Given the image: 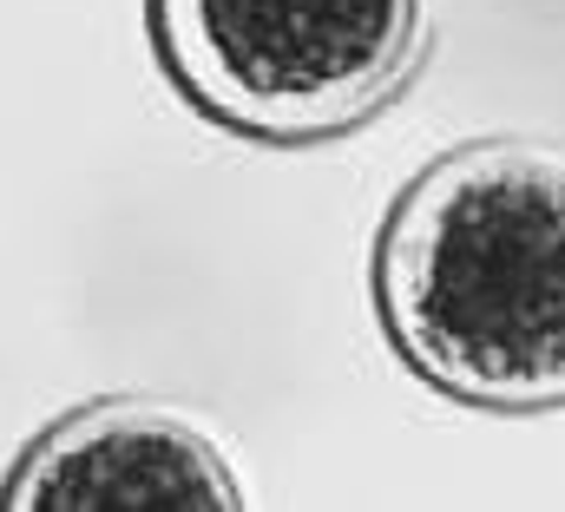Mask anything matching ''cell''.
<instances>
[{
	"instance_id": "3957f363",
	"label": "cell",
	"mask_w": 565,
	"mask_h": 512,
	"mask_svg": "<svg viewBox=\"0 0 565 512\" xmlns=\"http://www.w3.org/2000/svg\"><path fill=\"white\" fill-rule=\"evenodd\" d=\"M237 512L244 487L184 414L113 394L60 414L0 480V512Z\"/></svg>"
},
{
	"instance_id": "7a4b0ae2",
	"label": "cell",
	"mask_w": 565,
	"mask_h": 512,
	"mask_svg": "<svg viewBox=\"0 0 565 512\" xmlns=\"http://www.w3.org/2000/svg\"><path fill=\"white\" fill-rule=\"evenodd\" d=\"M145 26L184 106L257 145L369 126L422 60V0H145Z\"/></svg>"
},
{
	"instance_id": "6da1fadb",
	"label": "cell",
	"mask_w": 565,
	"mask_h": 512,
	"mask_svg": "<svg viewBox=\"0 0 565 512\" xmlns=\"http://www.w3.org/2000/svg\"><path fill=\"white\" fill-rule=\"evenodd\" d=\"M375 302L402 362L473 407L565 401V158L487 138L434 158L375 244Z\"/></svg>"
}]
</instances>
